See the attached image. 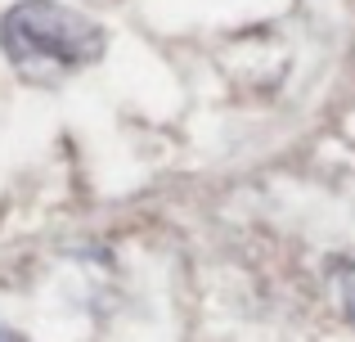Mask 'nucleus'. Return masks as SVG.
Wrapping results in <instances>:
<instances>
[{
  "label": "nucleus",
  "instance_id": "f257e3e1",
  "mask_svg": "<svg viewBox=\"0 0 355 342\" xmlns=\"http://www.w3.org/2000/svg\"><path fill=\"white\" fill-rule=\"evenodd\" d=\"M0 54L23 77L50 81L99 63L108 54V32L59 0H18L0 14Z\"/></svg>",
  "mask_w": 355,
  "mask_h": 342
},
{
  "label": "nucleus",
  "instance_id": "f03ea898",
  "mask_svg": "<svg viewBox=\"0 0 355 342\" xmlns=\"http://www.w3.org/2000/svg\"><path fill=\"white\" fill-rule=\"evenodd\" d=\"M338 298H342V311H347V320H351V329H355V262L342 266V275H338Z\"/></svg>",
  "mask_w": 355,
  "mask_h": 342
},
{
  "label": "nucleus",
  "instance_id": "7ed1b4c3",
  "mask_svg": "<svg viewBox=\"0 0 355 342\" xmlns=\"http://www.w3.org/2000/svg\"><path fill=\"white\" fill-rule=\"evenodd\" d=\"M0 342H27L23 334H14V329H5V325H0Z\"/></svg>",
  "mask_w": 355,
  "mask_h": 342
}]
</instances>
